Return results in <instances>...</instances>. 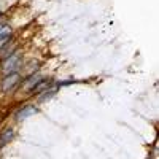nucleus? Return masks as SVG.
Here are the masks:
<instances>
[{
    "instance_id": "f257e3e1",
    "label": "nucleus",
    "mask_w": 159,
    "mask_h": 159,
    "mask_svg": "<svg viewBox=\"0 0 159 159\" xmlns=\"http://www.w3.org/2000/svg\"><path fill=\"white\" fill-rule=\"evenodd\" d=\"M19 65H21V58H19V54H11V56H8V58L3 61L2 69H3L5 73H13Z\"/></svg>"
},
{
    "instance_id": "f03ea898",
    "label": "nucleus",
    "mask_w": 159,
    "mask_h": 159,
    "mask_svg": "<svg viewBox=\"0 0 159 159\" xmlns=\"http://www.w3.org/2000/svg\"><path fill=\"white\" fill-rule=\"evenodd\" d=\"M19 80H21L19 73H10V75H6V76H5V80H3L2 89L5 91V92H10V91H13V89H15V86L19 83Z\"/></svg>"
},
{
    "instance_id": "7ed1b4c3",
    "label": "nucleus",
    "mask_w": 159,
    "mask_h": 159,
    "mask_svg": "<svg viewBox=\"0 0 159 159\" xmlns=\"http://www.w3.org/2000/svg\"><path fill=\"white\" fill-rule=\"evenodd\" d=\"M37 111H38V110H37L35 107H32V105H27V107H24L22 110H19L16 116H18V119H24V118H29L30 115H35Z\"/></svg>"
},
{
    "instance_id": "20e7f679",
    "label": "nucleus",
    "mask_w": 159,
    "mask_h": 159,
    "mask_svg": "<svg viewBox=\"0 0 159 159\" xmlns=\"http://www.w3.org/2000/svg\"><path fill=\"white\" fill-rule=\"evenodd\" d=\"M10 37H11L10 27H6V26H2V27H0V46L6 45V41L10 40Z\"/></svg>"
},
{
    "instance_id": "39448f33",
    "label": "nucleus",
    "mask_w": 159,
    "mask_h": 159,
    "mask_svg": "<svg viewBox=\"0 0 159 159\" xmlns=\"http://www.w3.org/2000/svg\"><path fill=\"white\" fill-rule=\"evenodd\" d=\"M13 134H15L13 129H6V131H5V134L2 135V137H0V148H2V146H5L11 139H13Z\"/></svg>"
},
{
    "instance_id": "423d86ee",
    "label": "nucleus",
    "mask_w": 159,
    "mask_h": 159,
    "mask_svg": "<svg viewBox=\"0 0 159 159\" xmlns=\"http://www.w3.org/2000/svg\"><path fill=\"white\" fill-rule=\"evenodd\" d=\"M40 81H41V76H40V75L30 76V80H29V81L26 83V88H27V89H30V88H35V86H37Z\"/></svg>"
}]
</instances>
